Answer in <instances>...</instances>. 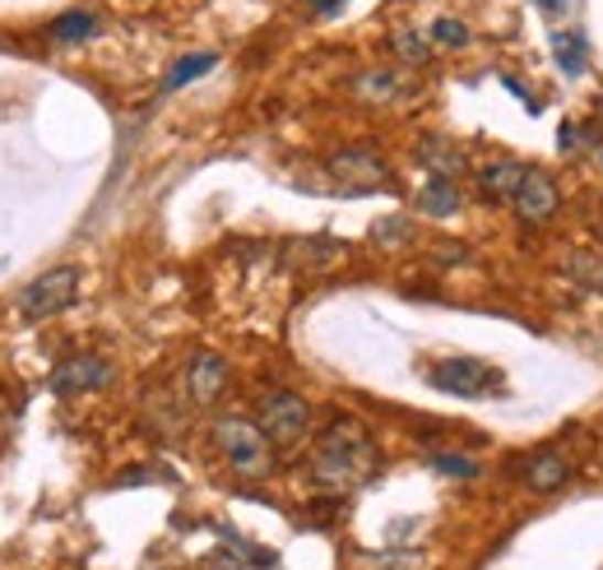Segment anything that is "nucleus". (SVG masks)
I'll use <instances>...</instances> for the list:
<instances>
[{
  "label": "nucleus",
  "mask_w": 603,
  "mask_h": 570,
  "mask_svg": "<svg viewBox=\"0 0 603 570\" xmlns=\"http://www.w3.org/2000/svg\"><path fill=\"white\" fill-rule=\"evenodd\" d=\"M437 473L445 477H478V460H469V454H455V450H437L428 460Z\"/></svg>",
  "instance_id": "6ab92c4d"
},
{
  "label": "nucleus",
  "mask_w": 603,
  "mask_h": 570,
  "mask_svg": "<svg viewBox=\"0 0 603 570\" xmlns=\"http://www.w3.org/2000/svg\"><path fill=\"white\" fill-rule=\"evenodd\" d=\"M256 422H260L265 437H270L274 450H293L298 441H306V431H311V404L293 390H274V395L260 399Z\"/></svg>",
  "instance_id": "20e7f679"
},
{
  "label": "nucleus",
  "mask_w": 603,
  "mask_h": 570,
  "mask_svg": "<svg viewBox=\"0 0 603 570\" xmlns=\"http://www.w3.org/2000/svg\"><path fill=\"white\" fill-rule=\"evenodd\" d=\"M186 395L200 408L218 404L223 395H228V362H223L218 353H195L191 367H186Z\"/></svg>",
  "instance_id": "1a4fd4ad"
},
{
  "label": "nucleus",
  "mask_w": 603,
  "mask_h": 570,
  "mask_svg": "<svg viewBox=\"0 0 603 570\" xmlns=\"http://www.w3.org/2000/svg\"><path fill=\"white\" fill-rule=\"evenodd\" d=\"M520 181H525V163H516V158H502V163H487L478 172V191L487 200H516Z\"/></svg>",
  "instance_id": "9b49d317"
},
{
  "label": "nucleus",
  "mask_w": 603,
  "mask_h": 570,
  "mask_svg": "<svg viewBox=\"0 0 603 570\" xmlns=\"http://www.w3.org/2000/svg\"><path fill=\"white\" fill-rule=\"evenodd\" d=\"M111 385V362L94 357V353H75L65 357L52 372V395H79V390H103Z\"/></svg>",
  "instance_id": "0eeeda50"
},
{
  "label": "nucleus",
  "mask_w": 603,
  "mask_h": 570,
  "mask_svg": "<svg viewBox=\"0 0 603 570\" xmlns=\"http://www.w3.org/2000/svg\"><path fill=\"white\" fill-rule=\"evenodd\" d=\"M552 61L562 75H585V61H590L585 33H552Z\"/></svg>",
  "instance_id": "ddd939ff"
},
{
  "label": "nucleus",
  "mask_w": 603,
  "mask_h": 570,
  "mask_svg": "<svg viewBox=\"0 0 603 570\" xmlns=\"http://www.w3.org/2000/svg\"><path fill=\"white\" fill-rule=\"evenodd\" d=\"M325 168H330V176L340 181L344 191H381L390 181L386 158L376 149H340V153H330Z\"/></svg>",
  "instance_id": "423d86ee"
},
{
  "label": "nucleus",
  "mask_w": 603,
  "mask_h": 570,
  "mask_svg": "<svg viewBox=\"0 0 603 570\" xmlns=\"http://www.w3.org/2000/svg\"><path fill=\"white\" fill-rule=\"evenodd\" d=\"M599 163H603V153H599Z\"/></svg>",
  "instance_id": "393cba45"
},
{
  "label": "nucleus",
  "mask_w": 603,
  "mask_h": 570,
  "mask_svg": "<svg viewBox=\"0 0 603 570\" xmlns=\"http://www.w3.org/2000/svg\"><path fill=\"white\" fill-rule=\"evenodd\" d=\"M395 47H399V56H405V61H413V65H422V61L432 56V52H428V42H422L418 33H399V42H395Z\"/></svg>",
  "instance_id": "4be33fe9"
},
{
  "label": "nucleus",
  "mask_w": 603,
  "mask_h": 570,
  "mask_svg": "<svg viewBox=\"0 0 603 570\" xmlns=\"http://www.w3.org/2000/svg\"><path fill=\"white\" fill-rule=\"evenodd\" d=\"M418 209L432 214V218H451V214H460V186H455L451 176H432L428 186L418 191Z\"/></svg>",
  "instance_id": "f8f14e48"
},
{
  "label": "nucleus",
  "mask_w": 603,
  "mask_h": 570,
  "mask_svg": "<svg viewBox=\"0 0 603 570\" xmlns=\"http://www.w3.org/2000/svg\"><path fill=\"white\" fill-rule=\"evenodd\" d=\"M94 33H98V14H88V10H71V14H61L56 24H52L56 42H84V37H94Z\"/></svg>",
  "instance_id": "f3484780"
},
{
  "label": "nucleus",
  "mask_w": 603,
  "mask_h": 570,
  "mask_svg": "<svg viewBox=\"0 0 603 570\" xmlns=\"http://www.w3.org/2000/svg\"><path fill=\"white\" fill-rule=\"evenodd\" d=\"M432 42H441V47H464L469 29L460 24V19H437V24H432Z\"/></svg>",
  "instance_id": "aec40b11"
},
{
  "label": "nucleus",
  "mask_w": 603,
  "mask_h": 570,
  "mask_svg": "<svg viewBox=\"0 0 603 570\" xmlns=\"http://www.w3.org/2000/svg\"><path fill=\"white\" fill-rule=\"evenodd\" d=\"M214 65H218V52H200V56H182V61H176V65H172V71H168L163 88H168V94H172V88H186L191 79H200V75H209V71H214Z\"/></svg>",
  "instance_id": "2eb2a0df"
},
{
  "label": "nucleus",
  "mask_w": 603,
  "mask_h": 570,
  "mask_svg": "<svg viewBox=\"0 0 603 570\" xmlns=\"http://www.w3.org/2000/svg\"><path fill=\"white\" fill-rule=\"evenodd\" d=\"M214 445H218L223 460L233 464L237 477H265L274 469V445L260 431V422H251V418H237V413L218 418L214 422Z\"/></svg>",
  "instance_id": "f03ea898"
},
{
  "label": "nucleus",
  "mask_w": 603,
  "mask_h": 570,
  "mask_svg": "<svg viewBox=\"0 0 603 570\" xmlns=\"http://www.w3.org/2000/svg\"><path fill=\"white\" fill-rule=\"evenodd\" d=\"M428 380L441 395H455V399H497V395H506V376L497 367H487V362H478V357H441L428 367Z\"/></svg>",
  "instance_id": "7ed1b4c3"
},
{
  "label": "nucleus",
  "mask_w": 603,
  "mask_h": 570,
  "mask_svg": "<svg viewBox=\"0 0 603 570\" xmlns=\"http://www.w3.org/2000/svg\"><path fill=\"white\" fill-rule=\"evenodd\" d=\"M75 298H79V269L56 265L47 273H37V279L19 292V311H24V321H47V315L65 311Z\"/></svg>",
  "instance_id": "39448f33"
},
{
  "label": "nucleus",
  "mask_w": 603,
  "mask_h": 570,
  "mask_svg": "<svg viewBox=\"0 0 603 570\" xmlns=\"http://www.w3.org/2000/svg\"><path fill=\"white\" fill-rule=\"evenodd\" d=\"M599 460H603V441H599Z\"/></svg>",
  "instance_id": "b1692460"
},
{
  "label": "nucleus",
  "mask_w": 603,
  "mask_h": 570,
  "mask_svg": "<svg viewBox=\"0 0 603 570\" xmlns=\"http://www.w3.org/2000/svg\"><path fill=\"white\" fill-rule=\"evenodd\" d=\"M510 204H516V214L525 223H548L557 214V204H562V195H557V181L543 168H525V181Z\"/></svg>",
  "instance_id": "6e6552de"
},
{
  "label": "nucleus",
  "mask_w": 603,
  "mask_h": 570,
  "mask_svg": "<svg viewBox=\"0 0 603 570\" xmlns=\"http://www.w3.org/2000/svg\"><path fill=\"white\" fill-rule=\"evenodd\" d=\"M562 273H567L575 288L603 292V256H599V250H575V256H567V260H562Z\"/></svg>",
  "instance_id": "4468645a"
},
{
  "label": "nucleus",
  "mask_w": 603,
  "mask_h": 570,
  "mask_svg": "<svg viewBox=\"0 0 603 570\" xmlns=\"http://www.w3.org/2000/svg\"><path fill=\"white\" fill-rule=\"evenodd\" d=\"M381 473V450L357 418H334L311 450V483L330 496H348Z\"/></svg>",
  "instance_id": "f257e3e1"
},
{
  "label": "nucleus",
  "mask_w": 603,
  "mask_h": 570,
  "mask_svg": "<svg viewBox=\"0 0 603 570\" xmlns=\"http://www.w3.org/2000/svg\"><path fill=\"white\" fill-rule=\"evenodd\" d=\"M376 241H381V246H405V241H409V218L376 223Z\"/></svg>",
  "instance_id": "412c9836"
},
{
  "label": "nucleus",
  "mask_w": 603,
  "mask_h": 570,
  "mask_svg": "<svg viewBox=\"0 0 603 570\" xmlns=\"http://www.w3.org/2000/svg\"><path fill=\"white\" fill-rule=\"evenodd\" d=\"M353 94L367 98V103H390L399 94V75L395 71H372V75H363L353 84Z\"/></svg>",
  "instance_id": "a211bd4d"
},
{
  "label": "nucleus",
  "mask_w": 603,
  "mask_h": 570,
  "mask_svg": "<svg viewBox=\"0 0 603 570\" xmlns=\"http://www.w3.org/2000/svg\"><path fill=\"white\" fill-rule=\"evenodd\" d=\"M422 163H428L437 176H455L464 168V153L445 140H422Z\"/></svg>",
  "instance_id": "dca6fc26"
},
{
  "label": "nucleus",
  "mask_w": 603,
  "mask_h": 570,
  "mask_svg": "<svg viewBox=\"0 0 603 570\" xmlns=\"http://www.w3.org/2000/svg\"><path fill=\"white\" fill-rule=\"evenodd\" d=\"M520 473H525V483H529L534 492H557V487H567V483H571V464H567L557 450L529 454Z\"/></svg>",
  "instance_id": "9d476101"
},
{
  "label": "nucleus",
  "mask_w": 603,
  "mask_h": 570,
  "mask_svg": "<svg viewBox=\"0 0 603 570\" xmlns=\"http://www.w3.org/2000/svg\"><path fill=\"white\" fill-rule=\"evenodd\" d=\"M534 6H539V10H548V14H562V6H567V0H534Z\"/></svg>",
  "instance_id": "5701e85b"
}]
</instances>
